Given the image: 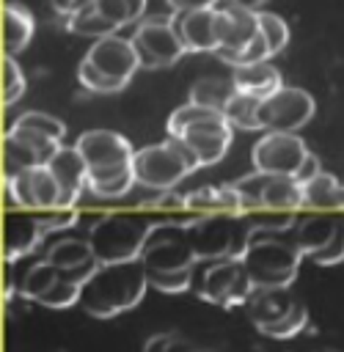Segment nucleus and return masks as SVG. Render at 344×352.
<instances>
[{
    "mask_svg": "<svg viewBox=\"0 0 344 352\" xmlns=\"http://www.w3.org/2000/svg\"><path fill=\"white\" fill-rule=\"evenodd\" d=\"M132 184H135V168H124L105 176H88V190L96 198H121L132 190Z\"/></svg>",
    "mask_w": 344,
    "mask_h": 352,
    "instance_id": "c85d7f7f",
    "label": "nucleus"
},
{
    "mask_svg": "<svg viewBox=\"0 0 344 352\" xmlns=\"http://www.w3.org/2000/svg\"><path fill=\"white\" fill-rule=\"evenodd\" d=\"M314 113H316L314 96L294 85H281L259 104V121L264 132H297L314 118Z\"/></svg>",
    "mask_w": 344,
    "mask_h": 352,
    "instance_id": "9b49d317",
    "label": "nucleus"
},
{
    "mask_svg": "<svg viewBox=\"0 0 344 352\" xmlns=\"http://www.w3.org/2000/svg\"><path fill=\"white\" fill-rule=\"evenodd\" d=\"M146 3L149 0H96L94 8L102 16H107L116 28H124V25H132V22H140L143 19Z\"/></svg>",
    "mask_w": 344,
    "mask_h": 352,
    "instance_id": "c756f323",
    "label": "nucleus"
},
{
    "mask_svg": "<svg viewBox=\"0 0 344 352\" xmlns=\"http://www.w3.org/2000/svg\"><path fill=\"white\" fill-rule=\"evenodd\" d=\"M149 289V275L143 258H127V261H107L99 264L91 278L83 283L80 292V308L88 316L110 319L116 314H124L135 308Z\"/></svg>",
    "mask_w": 344,
    "mask_h": 352,
    "instance_id": "f257e3e1",
    "label": "nucleus"
},
{
    "mask_svg": "<svg viewBox=\"0 0 344 352\" xmlns=\"http://www.w3.org/2000/svg\"><path fill=\"white\" fill-rule=\"evenodd\" d=\"M44 236H47V231L41 226V217L6 214V223H3V253H6V261L25 258Z\"/></svg>",
    "mask_w": 344,
    "mask_h": 352,
    "instance_id": "aec40b11",
    "label": "nucleus"
},
{
    "mask_svg": "<svg viewBox=\"0 0 344 352\" xmlns=\"http://www.w3.org/2000/svg\"><path fill=\"white\" fill-rule=\"evenodd\" d=\"M47 168L52 170L58 190H61L58 206L72 209L80 201L83 190H88V165H85L83 154L77 151V146H61L58 154L47 162Z\"/></svg>",
    "mask_w": 344,
    "mask_h": 352,
    "instance_id": "dca6fc26",
    "label": "nucleus"
},
{
    "mask_svg": "<svg viewBox=\"0 0 344 352\" xmlns=\"http://www.w3.org/2000/svg\"><path fill=\"white\" fill-rule=\"evenodd\" d=\"M33 30H36V19L22 3L11 0L3 6V55L22 52L30 44Z\"/></svg>",
    "mask_w": 344,
    "mask_h": 352,
    "instance_id": "412c9836",
    "label": "nucleus"
},
{
    "mask_svg": "<svg viewBox=\"0 0 344 352\" xmlns=\"http://www.w3.org/2000/svg\"><path fill=\"white\" fill-rule=\"evenodd\" d=\"M149 275V286H154L157 292H165V294H179V292H187L193 289V267L187 270H146Z\"/></svg>",
    "mask_w": 344,
    "mask_h": 352,
    "instance_id": "2f4dec72",
    "label": "nucleus"
},
{
    "mask_svg": "<svg viewBox=\"0 0 344 352\" xmlns=\"http://www.w3.org/2000/svg\"><path fill=\"white\" fill-rule=\"evenodd\" d=\"M234 6H242V8H250V11H264V3L267 0H228Z\"/></svg>",
    "mask_w": 344,
    "mask_h": 352,
    "instance_id": "c03bdc74",
    "label": "nucleus"
},
{
    "mask_svg": "<svg viewBox=\"0 0 344 352\" xmlns=\"http://www.w3.org/2000/svg\"><path fill=\"white\" fill-rule=\"evenodd\" d=\"M231 80H234L237 91L259 96V99L275 94L283 85L281 72L270 60H259V63H250V66H237V69H231Z\"/></svg>",
    "mask_w": 344,
    "mask_h": 352,
    "instance_id": "4be33fe9",
    "label": "nucleus"
},
{
    "mask_svg": "<svg viewBox=\"0 0 344 352\" xmlns=\"http://www.w3.org/2000/svg\"><path fill=\"white\" fill-rule=\"evenodd\" d=\"M305 324H308V311H305L303 302H297L294 311H292L289 316H283V319L275 322V324L261 327L259 333L267 336V338H278V341H283V338H294L300 330H305Z\"/></svg>",
    "mask_w": 344,
    "mask_h": 352,
    "instance_id": "72a5a7b5",
    "label": "nucleus"
},
{
    "mask_svg": "<svg viewBox=\"0 0 344 352\" xmlns=\"http://www.w3.org/2000/svg\"><path fill=\"white\" fill-rule=\"evenodd\" d=\"M237 94V85L234 80H223V77H204V80H195L193 88H190V102L195 104H204V107H212V110H220L228 104V99Z\"/></svg>",
    "mask_w": 344,
    "mask_h": 352,
    "instance_id": "a878e982",
    "label": "nucleus"
},
{
    "mask_svg": "<svg viewBox=\"0 0 344 352\" xmlns=\"http://www.w3.org/2000/svg\"><path fill=\"white\" fill-rule=\"evenodd\" d=\"M171 11H195V8H215L220 0H165Z\"/></svg>",
    "mask_w": 344,
    "mask_h": 352,
    "instance_id": "37998d69",
    "label": "nucleus"
},
{
    "mask_svg": "<svg viewBox=\"0 0 344 352\" xmlns=\"http://www.w3.org/2000/svg\"><path fill=\"white\" fill-rule=\"evenodd\" d=\"M198 352H217V349H198Z\"/></svg>",
    "mask_w": 344,
    "mask_h": 352,
    "instance_id": "49530a36",
    "label": "nucleus"
},
{
    "mask_svg": "<svg viewBox=\"0 0 344 352\" xmlns=\"http://www.w3.org/2000/svg\"><path fill=\"white\" fill-rule=\"evenodd\" d=\"M140 258L146 270H160V272L195 267L198 256L190 239V226L182 220H157L143 245Z\"/></svg>",
    "mask_w": 344,
    "mask_h": 352,
    "instance_id": "1a4fd4ad",
    "label": "nucleus"
},
{
    "mask_svg": "<svg viewBox=\"0 0 344 352\" xmlns=\"http://www.w3.org/2000/svg\"><path fill=\"white\" fill-rule=\"evenodd\" d=\"M44 258H50L55 267H61V270H74V267H83V264H91V261H96V256H94V250H91V242L88 239H69V236H63V239H58V242H52L50 248H47V256Z\"/></svg>",
    "mask_w": 344,
    "mask_h": 352,
    "instance_id": "393cba45",
    "label": "nucleus"
},
{
    "mask_svg": "<svg viewBox=\"0 0 344 352\" xmlns=\"http://www.w3.org/2000/svg\"><path fill=\"white\" fill-rule=\"evenodd\" d=\"M30 187H33L36 209H58L61 190H58V182H55V176H52V170L47 165L30 168Z\"/></svg>",
    "mask_w": 344,
    "mask_h": 352,
    "instance_id": "7c9ffc66",
    "label": "nucleus"
},
{
    "mask_svg": "<svg viewBox=\"0 0 344 352\" xmlns=\"http://www.w3.org/2000/svg\"><path fill=\"white\" fill-rule=\"evenodd\" d=\"M215 14H217L220 50H242L259 36V11H250V8L234 6L228 0H220L215 6Z\"/></svg>",
    "mask_w": 344,
    "mask_h": 352,
    "instance_id": "f3484780",
    "label": "nucleus"
},
{
    "mask_svg": "<svg viewBox=\"0 0 344 352\" xmlns=\"http://www.w3.org/2000/svg\"><path fill=\"white\" fill-rule=\"evenodd\" d=\"M25 74L19 69V63L14 60V55H3V104L11 107L19 102V96L25 94Z\"/></svg>",
    "mask_w": 344,
    "mask_h": 352,
    "instance_id": "c9c22d12",
    "label": "nucleus"
},
{
    "mask_svg": "<svg viewBox=\"0 0 344 352\" xmlns=\"http://www.w3.org/2000/svg\"><path fill=\"white\" fill-rule=\"evenodd\" d=\"M184 209L198 212V214H212V212H228V214H248V201L234 184H220V187H195L184 192Z\"/></svg>",
    "mask_w": 344,
    "mask_h": 352,
    "instance_id": "6ab92c4d",
    "label": "nucleus"
},
{
    "mask_svg": "<svg viewBox=\"0 0 344 352\" xmlns=\"http://www.w3.org/2000/svg\"><path fill=\"white\" fill-rule=\"evenodd\" d=\"M300 258L303 253L294 242L278 239L270 231H253L242 264L256 289H281L294 283L300 272Z\"/></svg>",
    "mask_w": 344,
    "mask_h": 352,
    "instance_id": "20e7f679",
    "label": "nucleus"
},
{
    "mask_svg": "<svg viewBox=\"0 0 344 352\" xmlns=\"http://www.w3.org/2000/svg\"><path fill=\"white\" fill-rule=\"evenodd\" d=\"M187 226L198 258H242L253 236L248 214L212 212L187 220Z\"/></svg>",
    "mask_w": 344,
    "mask_h": 352,
    "instance_id": "0eeeda50",
    "label": "nucleus"
},
{
    "mask_svg": "<svg viewBox=\"0 0 344 352\" xmlns=\"http://www.w3.org/2000/svg\"><path fill=\"white\" fill-rule=\"evenodd\" d=\"M171 22H173V30L182 38L187 52H217L220 50L215 8L171 11Z\"/></svg>",
    "mask_w": 344,
    "mask_h": 352,
    "instance_id": "2eb2a0df",
    "label": "nucleus"
},
{
    "mask_svg": "<svg viewBox=\"0 0 344 352\" xmlns=\"http://www.w3.org/2000/svg\"><path fill=\"white\" fill-rule=\"evenodd\" d=\"M242 258H198L193 267V292L212 305L237 308L253 294Z\"/></svg>",
    "mask_w": 344,
    "mask_h": 352,
    "instance_id": "6e6552de",
    "label": "nucleus"
},
{
    "mask_svg": "<svg viewBox=\"0 0 344 352\" xmlns=\"http://www.w3.org/2000/svg\"><path fill=\"white\" fill-rule=\"evenodd\" d=\"M146 206H154V209H184V195H179L173 190H162V195L157 201H149Z\"/></svg>",
    "mask_w": 344,
    "mask_h": 352,
    "instance_id": "79ce46f5",
    "label": "nucleus"
},
{
    "mask_svg": "<svg viewBox=\"0 0 344 352\" xmlns=\"http://www.w3.org/2000/svg\"><path fill=\"white\" fill-rule=\"evenodd\" d=\"M234 187L245 195L248 209H272V212H294L303 206V187L294 176H272L253 170L250 176L234 182Z\"/></svg>",
    "mask_w": 344,
    "mask_h": 352,
    "instance_id": "f8f14e48",
    "label": "nucleus"
},
{
    "mask_svg": "<svg viewBox=\"0 0 344 352\" xmlns=\"http://www.w3.org/2000/svg\"><path fill=\"white\" fill-rule=\"evenodd\" d=\"M300 187H303V206L322 209V212H327V209H341L344 212V184L333 173L322 170L314 179L303 182Z\"/></svg>",
    "mask_w": 344,
    "mask_h": 352,
    "instance_id": "b1692460",
    "label": "nucleus"
},
{
    "mask_svg": "<svg viewBox=\"0 0 344 352\" xmlns=\"http://www.w3.org/2000/svg\"><path fill=\"white\" fill-rule=\"evenodd\" d=\"M305 157H308V148L303 138L294 132H267L253 143V151H250L253 170L272 173V176H294Z\"/></svg>",
    "mask_w": 344,
    "mask_h": 352,
    "instance_id": "4468645a",
    "label": "nucleus"
},
{
    "mask_svg": "<svg viewBox=\"0 0 344 352\" xmlns=\"http://www.w3.org/2000/svg\"><path fill=\"white\" fill-rule=\"evenodd\" d=\"M14 124H17V126H30V129L44 132V135H50V138H55V140H63V135H66L63 121L55 118V116H50V113H41V110H28V113H22Z\"/></svg>",
    "mask_w": 344,
    "mask_h": 352,
    "instance_id": "e433bc0d",
    "label": "nucleus"
},
{
    "mask_svg": "<svg viewBox=\"0 0 344 352\" xmlns=\"http://www.w3.org/2000/svg\"><path fill=\"white\" fill-rule=\"evenodd\" d=\"M168 135L184 140L204 168V165H215L226 157L231 138H234V126L228 124V118L220 110H212V107H204V104H195L187 99L184 104H179L171 113Z\"/></svg>",
    "mask_w": 344,
    "mask_h": 352,
    "instance_id": "f03ea898",
    "label": "nucleus"
},
{
    "mask_svg": "<svg viewBox=\"0 0 344 352\" xmlns=\"http://www.w3.org/2000/svg\"><path fill=\"white\" fill-rule=\"evenodd\" d=\"M338 220H341V231H344V214H341V217H338Z\"/></svg>",
    "mask_w": 344,
    "mask_h": 352,
    "instance_id": "a18cd8bd",
    "label": "nucleus"
},
{
    "mask_svg": "<svg viewBox=\"0 0 344 352\" xmlns=\"http://www.w3.org/2000/svg\"><path fill=\"white\" fill-rule=\"evenodd\" d=\"M259 30H261L264 41L270 44L272 55H278L289 44V25L272 11H259Z\"/></svg>",
    "mask_w": 344,
    "mask_h": 352,
    "instance_id": "f704fd0d",
    "label": "nucleus"
},
{
    "mask_svg": "<svg viewBox=\"0 0 344 352\" xmlns=\"http://www.w3.org/2000/svg\"><path fill=\"white\" fill-rule=\"evenodd\" d=\"M96 0H50V6H52V11L58 14V16H74V14H80L83 8H88V6H94Z\"/></svg>",
    "mask_w": 344,
    "mask_h": 352,
    "instance_id": "ea45409f",
    "label": "nucleus"
},
{
    "mask_svg": "<svg viewBox=\"0 0 344 352\" xmlns=\"http://www.w3.org/2000/svg\"><path fill=\"white\" fill-rule=\"evenodd\" d=\"M338 231H341V220L338 217H330V214H308V217H303L297 223L294 245L300 248L303 256H311L319 248H325Z\"/></svg>",
    "mask_w": 344,
    "mask_h": 352,
    "instance_id": "5701e85b",
    "label": "nucleus"
},
{
    "mask_svg": "<svg viewBox=\"0 0 344 352\" xmlns=\"http://www.w3.org/2000/svg\"><path fill=\"white\" fill-rule=\"evenodd\" d=\"M154 223L157 220L143 217V214H132V212L102 214L88 231V242H91L96 261L107 264V261L140 258L143 245H146Z\"/></svg>",
    "mask_w": 344,
    "mask_h": 352,
    "instance_id": "39448f33",
    "label": "nucleus"
},
{
    "mask_svg": "<svg viewBox=\"0 0 344 352\" xmlns=\"http://www.w3.org/2000/svg\"><path fill=\"white\" fill-rule=\"evenodd\" d=\"M135 182L149 190H173L187 173L198 170L201 162L193 148L179 138H165L162 143H151L135 151L132 157Z\"/></svg>",
    "mask_w": 344,
    "mask_h": 352,
    "instance_id": "423d86ee",
    "label": "nucleus"
},
{
    "mask_svg": "<svg viewBox=\"0 0 344 352\" xmlns=\"http://www.w3.org/2000/svg\"><path fill=\"white\" fill-rule=\"evenodd\" d=\"M74 146L88 165V176H105V173L132 168L135 148L124 135L113 129H88L77 138Z\"/></svg>",
    "mask_w": 344,
    "mask_h": 352,
    "instance_id": "ddd939ff",
    "label": "nucleus"
},
{
    "mask_svg": "<svg viewBox=\"0 0 344 352\" xmlns=\"http://www.w3.org/2000/svg\"><path fill=\"white\" fill-rule=\"evenodd\" d=\"M132 44L138 50L140 66L143 69H162V66H173L182 55H187L182 38L173 30L171 14L168 16H146L138 22L135 33H132Z\"/></svg>",
    "mask_w": 344,
    "mask_h": 352,
    "instance_id": "9d476101",
    "label": "nucleus"
},
{
    "mask_svg": "<svg viewBox=\"0 0 344 352\" xmlns=\"http://www.w3.org/2000/svg\"><path fill=\"white\" fill-rule=\"evenodd\" d=\"M314 264H319V267H333V264H341L344 261V231H338L325 248H319L316 253H311L308 256Z\"/></svg>",
    "mask_w": 344,
    "mask_h": 352,
    "instance_id": "58836bf2",
    "label": "nucleus"
},
{
    "mask_svg": "<svg viewBox=\"0 0 344 352\" xmlns=\"http://www.w3.org/2000/svg\"><path fill=\"white\" fill-rule=\"evenodd\" d=\"M138 69H140V58L132 38L113 33L91 44V50L77 66V80L88 91L113 94V91H124Z\"/></svg>",
    "mask_w": 344,
    "mask_h": 352,
    "instance_id": "7ed1b4c3",
    "label": "nucleus"
},
{
    "mask_svg": "<svg viewBox=\"0 0 344 352\" xmlns=\"http://www.w3.org/2000/svg\"><path fill=\"white\" fill-rule=\"evenodd\" d=\"M80 292H83V286H80V283L66 280V278L61 275V280H58L50 292H44L36 302H39V305H44V308H52V311H63V308H72V305H77V302H80Z\"/></svg>",
    "mask_w": 344,
    "mask_h": 352,
    "instance_id": "473e14b6",
    "label": "nucleus"
},
{
    "mask_svg": "<svg viewBox=\"0 0 344 352\" xmlns=\"http://www.w3.org/2000/svg\"><path fill=\"white\" fill-rule=\"evenodd\" d=\"M143 352H198L184 336L168 330V333H157L143 344Z\"/></svg>",
    "mask_w": 344,
    "mask_h": 352,
    "instance_id": "4c0bfd02",
    "label": "nucleus"
},
{
    "mask_svg": "<svg viewBox=\"0 0 344 352\" xmlns=\"http://www.w3.org/2000/svg\"><path fill=\"white\" fill-rule=\"evenodd\" d=\"M297 302L300 300L292 294L289 286H281V289H253L250 300L245 302V311H248V319L253 322V327L261 330V327L275 324L283 316H289Z\"/></svg>",
    "mask_w": 344,
    "mask_h": 352,
    "instance_id": "a211bd4d",
    "label": "nucleus"
},
{
    "mask_svg": "<svg viewBox=\"0 0 344 352\" xmlns=\"http://www.w3.org/2000/svg\"><path fill=\"white\" fill-rule=\"evenodd\" d=\"M316 173H322V165H319V157L308 151V157H305V160H303V165L297 168V173H294V179H297V182L303 184V182H308V179H314Z\"/></svg>",
    "mask_w": 344,
    "mask_h": 352,
    "instance_id": "a19ab883",
    "label": "nucleus"
},
{
    "mask_svg": "<svg viewBox=\"0 0 344 352\" xmlns=\"http://www.w3.org/2000/svg\"><path fill=\"white\" fill-rule=\"evenodd\" d=\"M66 30H72V33H77V36H88V38H105V36H113L118 28L107 19V16H102L94 6H88V8H83L80 14H74V16H66Z\"/></svg>",
    "mask_w": 344,
    "mask_h": 352,
    "instance_id": "cd10ccee",
    "label": "nucleus"
},
{
    "mask_svg": "<svg viewBox=\"0 0 344 352\" xmlns=\"http://www.w3.org/2000/svg\"><path fill=\"white\" fill-rule=\"evenodd\" d=\"M259 104H261L259 96H250V94L237 91V94L228 99V104L223 107V116L228 118V124H231L234 129L256 132V129H261V121H259Z\"/></svg>",
    "mask_w": 344,
    "mask_h": 352,
    "instance_id": "bb28decb",
    "label": "nucleus"
}]
</instances>
